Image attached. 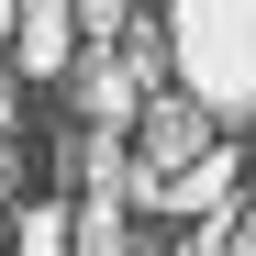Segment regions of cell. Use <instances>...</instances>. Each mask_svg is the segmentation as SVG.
Here are the masks:
<instances>
[{
  "label": "cell",
  "instance_id": "cell-8",
  "mask_svg": "<svg viewBox=\"0 0 256 256\" xmlns=\"http://www.w3.org/2000/svg\"><path fill=\"white\" fill-rule=\"evenodd\" d=\"M12 22H22V0H0V45H12Z\"/></svg>",
  "mask_w": 256,
  "mask_h": 256
},
{
  "label": "cell",
  "instance_id": "cell-3",
  "mask_svg": "<svg viewBox=\"0 0 256 256\" xmlns=\"http://www.w3.org/2000/svg\"><path fill=\"white\" fill-rule=\"evenodd\" d=\"M67 78H78V122H134V112H145V90H156V78L134 67V45H122V34H112V45H100V34H78Z\"/></svg>",
  "mask_w": 256,
  "mask_h": 256
},
{
  "label": "cell",
  "instance_id": "cell-2",
  "mask_svg": "<svg viewBox=\"0 0 256 256\" xmlns=\"http://www.w3.org/2000/svg\"><path fill=\"white\" fill-rule=\"evenodd\" d=\"M223 134V112H212L200 90H178V78H156L145 90V112H134V212H156L167 200V178Z\"/></svg>",
  "mask_w": 256,
  "mask_h": 256
},
{
  "label": "cell",
  "instance_id": "cell-4",
  "mask_svg": "<svg viewBox=\"0 0 256 256\" xmlns=\"http://www.w3.org/2000/svg\"><path fill=\"white\" fill-rule=\"evenodd\" d=\"M12 56H22V78H67V56H78V0H22Z\"/></svg>",
  "mask_w": 256,
  "mask_h": 256
},
{
  "label": "cell",
  "instance_id": "cell-5",
  "mask_svg": "<svg viewBox=\"0 0 256 256\" xmlns=\"http://www.w3.org/2000/svg\"><path fill=\"white\" fill-rule=\"evenodd\" d=\"M234 178H245V156H234L223 134H212V145H200V156L178 167V178H167V200H156V212H178V223H200V212H223V200H234Z\"/></svg>",
  "mask_w": 256,
  "mask_h": 256
},
{
  "label": "cell",
  "instance_id": "cell-1",
  "mask_svg": "<svg viewBox=\"0 0 256 256\" xmlns=\"http://www.w3.org/2000/svg\"><path fill=\"white\" fill-rule=\"evenodd\" d=\"M167 67L223 122L256 112V0H167Z\"/></svg>",
  "mask_w": 256,
  "mask_h": 256
},
{
  "label": "cell",
  "instance_id": "cell-7",
  "mask_svg": "<svg viewBox=\"0 0 256 256\" xmlns=\"http://www.w3.org/2000/svg\"><path fill=\"white\" fill-rule=\"evenodd\" d=\"M12 234H22L34 256H56V245H67V212H56V200H22V212H12Z\"/></svg>",
  "mask_w": 256,
  "mask_h": 256
},
{
  "label": "cell",
  "instance_id": "cell-6",
  "mask_svg": "<svg viewBox=\"0 0 256 256\" xmlns=\"http://www.w3.org/2000/svg\"><path fill=\"white\" fill-rule=\"evenodd\" d=\"M67 234H78V256H122V245H134V200H122V190H78Z\"/></svg>",
  "mask_w": 256,
  "mask_h": 256
},
{
  "label": "cell",
  "instance_id": "cell-9",
  "mask_svg": "<svg viewBox=\"0 0 256 256\" xmlns=\"http://www.w3.org/2000/svg\"><path fill=\"white\" fill-rule=\"evenodd\" d=\"M0 190H12V145H0Z\"/></svg>",
  "mask_w": 256,
  "mask_h": 256
}]
</instances>
